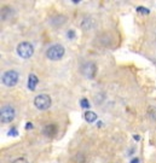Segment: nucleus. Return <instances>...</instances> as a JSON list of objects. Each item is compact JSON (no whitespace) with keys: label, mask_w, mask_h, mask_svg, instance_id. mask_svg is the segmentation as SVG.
<instances>
[{"label":"nucleus","mask_w":156,"mask_h":163,"mask_svg":"<svg viewBox=\"0 0 156 163\" xmlns=\"http://www.w3.org/2000/svg\"><path fill=\"white\" fill-rule=\"evenodd\" d=\"M64 53H66L64 47L59 44H56V45H52L51 47H49V50L46 52V56L51 61H59L64 56Z\"/></svg>","instance_id":"1"},{"label":"nucleus","mask_w":156,"mask_h":163,"mask_svg":"<svg viewBox=\"0 0 156 163\" xmlns=\"http://www.w3.org/2000/svg\"><path fill=\"white\" fill-rule=\"evenodd\" d=\"M17 53H18V56H20L21 58L27 59V58H30V57L33 56V53H34V47L32 46L30 42H27V41L21 42L20 45L17 46Z\"/></svg>","instance_id":"2"},{"label":"nucleus","mask_w":156,"mask_h":163,"mask_svg":"<svg viewBox=\"0 0 156 163\" xmlns=\"http://www.w3.org/2000/svg\"><path fill=\"white\" fill-rule=\"evenodd\" d=\"M51 97L47 94H39L35 97L34 99V105L39 109V110H46L51 106Z\"/></svg>","instance_id":"3"},{"label":"nucleus","mask_w":156,"mask_h":163,"mask_svg":"<svg viewBox=\"0 0 156 163\" xmlns=\"http://www.w3.org/2000/svg\"><path fill=\"white\" fill-rule=\"evenodd\" d=\"M15 109L10 106V105H5L1 108V111H0V120L1 123H9L11 122L13 119H15Z\"/></svg>","instance_id":"4"},{"label":"nucleus","mask_w":156,"mask_h":163,"mask_svg":"<svg viewBox=\"0 0 156 163\" xmlns=\"http://www.w3.org/2000/svg\"><path fill=\"white\" fill-rule=\"evenodd\" d=\"M17 82H18V72L15 70H9L2 75V83L9 87L15 86Z\"/></svg>","instance_id":"5"},{"label":"nucleus","mask_w":156,"mask_h":163,"mask_svg":"<svg viewBox=\"0 0 156 163\" xmlns=\"http://www.w3.org/2000/svg\"><path fill=\"white\" fill-rule=\"evenodd\" d=\"M81 72H82L86 77L92 79V77H95V75H96V72H97V67H96L95 63L88 62V63H86V64L82 65V68H81Z\"/></svg>","instance_id":"6"},{"label":"nucleus","mask_w":156,"mask_h":163,"mask_svg":"<svg viewBox=\"0 0 156 163\" xmlns=\"http://www.w3.org/2000/svg\"><path fill=\"white\" fill-rule=\"evenodd\" d=\"M57 133V127L55 124H47L45 128H44V134L49 138H53Z\"/></svg>","instance_id":"7"},{"label":"nucleus","mask_w":156,"mask_h":163,"mask_svg":"<svg viewBox=\"0 0 156 163\" xmlns=\"http://www.w3.org/2000/svg\"><path fill=\"white\" fill-rule=\"evenodd\" d=\"M38 77H37V75H34V74H30L29 75V80H28V88H29L30 91H35V87H37V85H38Z\"/></svg>","instance_id":"8"},{"label":"nucleus","mask_w":156,"mask_h":163,"mask_svg":"<svg viewBox=\"0 0 156 163\" xmlns=\"http://www.w3.org/2000/svg\"><path fill=\"white\" fill-rule=\"evenodd\" d=\"M85 119L87 122H95L97 120V115L93 111H86L85 112Z\"/></svg>","instance_id":"9"},{"label":"nucleus","mask_w":156,"mask_h":163,"mask_svg":"<svg viewBox=\"0 0 156 163\" xmlns=\"http://www.w3.org/2000/svg\"><path fill=\"white\" fill-rule=\"evenodd\" d=\"M80 105L84 108V109H90V103L86 98H82L81 100H80Z\"/></svg>","instance_id":"10"},{"label":"nucleus","mask_w":156,"mask_h":163,"mask_svg":"<svg viewBox=\"0 0 156 163\" xmlns=\"http://www.w3.org/2000/svg\"><path fill=\"white\" fill-rule=\"evenodd\" d=\"M137 11L138 12H140V13H143V15H149V12L150 11L145 9V7H143V6H139V7H137Z\"/></svg>","instance_id":"11"},{"label":"nucleus","mask_w":156,"mask_h":163,"mask_svg":"<svg viewBox=\"0 0 156 163\" xmlns=\"http://www.w3.org/2000/svg\"><path fill=\"white\" fill-rule=\"evenodd\" d=\"M12 163H28V161L26 160V158H18V160H16V161H13Z\"/></svg>","instance_id":"12"},{"label":"nucleus","mask_w":156,"mask_h":163,"mask_svg":"<svg viewBox=\"0 0 156 163\" xmlns=\"http://www.w3.org/2000/svg\"><path fill=\"white\" fill-rule=\"evenodd\" d=\"M9 135H17V131L16 129H11L9 132Z\"/></svg>","instance_id":"13"},{"label":"nucleus","mask_w":156,"mask_h":163,"mask_svg":"<svg viewBox=\"0 0 156 163\" xmlns=\"http://www.w3.org/2000/svg\"><path fill=\"white\" fill-rule=\"evenodd\" d=\"M32 128H33V124H32L30 122H28L27 124H26V129H32Z\"/></svg>","instance_id":"14"},{"label":"nucleus","mask_w":156,"mask_h":163,"mask_svg":"<svg viewBox=\"0 0 156 163\" xmlns=\"http://www.w3.org/2000/svg\"><path fill=\"white\" fill-rule=\"evenodd\" d=\"M74 30H69V33H68V38H74Z\"/></svg>","instance_id":"15"},{"label":"nucleus","mask_w":156,"mask_h":163,"mask_svg":"<svg viewBox=\"0 0 156 163\" xmlns=\"http://www.w3.org/2000/svg\"><path fill=\"white\" fill-rule=\"evenodd\" d=\"M131 163H139V160H138V158H133V160H132V161H131Z\"/></svg>","instance_id":"16"},{"label":"nucleus","mask_w":156,"mask_h":163,"mask_svg":"<svg viewBox=\"0 0 156 163\" xmlns=\"http://www.w3.org/2000/svg\"><path fill=\"white\" fill-rule=\"evenodd\" d=\"M134 139H136V140H139V135H134Z\"/></svg>","instance_id":"17"}]
</instances>
